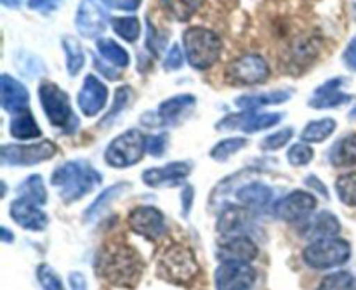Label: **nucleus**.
<instances>
[{"mask_svg": "<svg viewBox=\"0 0 356 290\" xmlns=\"http://www.w3.org/2000/svg\"><path fill=\"white\" fill-rule=\"evenodd\" d=\"M111 26H113L115 33L122 37L127 42H136L141 33V24H139L138 17H113L111 19Z\"/></svg>", "mask_w": 356, "mask_h": 290, "instance_id": "nucleus-34", "label": "nucleus"}, {"mask_svg": "<svg viewBox=\"0 0 356 290\" xmlns=\"http://www.w3.org/2000/svg\"><path fill=\"white\" fill-rule=\"evenodd\" d=\"M19 2L21 0H2L3 6L7 7H19Z\"/></svg>", "mask_w": 356, "mask_h": 290, "instance_id": "nucleus-52", "label": "nucleus"}, {"mask_svg": "<svg viewBox=\"0 0 356 290\" xmlns=\"http://www.w3.org/2000/svg\"><path fill=\"white\" fill-rule=\"evenodd\" d=\"M2 240H3V242H6V243H10V242H13V240H14V235L9 232V229L6 228V226H3V228H2Z\"/></svg>", "mask_w": 356, "mask_h": 290, "instance_id": "nucleus-51", "label": "nucleus"}, {"mask_svg": "<svg viewBox=\"0 0 356 290\" xmlns=\"http://www.w3.org/2000/svg\"><path fill=\"white\" fill-rule=\"evenodd\" d=\"M184 56H183V51H181V47L177 44H174L172 47H170V51L167 52V58L165 61H163V68L165 70H177L183 66V61H184Z\"/></svg>", "mask_w": 356, "mask_h": 290, "instance_id": "nucleus-42", "label": "nucleus"}, {"mask_svg": "<svg viewBox=\"0 0 356 290\" xmlns=\"http://www.w3.org/2000/svg\"><path fill=\"white\" fill-rule=\"evenodd\" d=\"M350 118H356V106L353 108V110H351V113H350Z\"/></svg>", "mask_w": 356, "mask_h": 290, "instance_id": "nucleus-53", "label": "nucleus"}, {"mask_svg": "<svg viewBox=\"0 0 356 290\" xmlns=\"http://www.w3.org/2000/svg\"><path fill=\"white\" fill-rule=\"evenodd\" d=\"M184 51L190 65L197 70H207L221 54L222 44L218 35L205 28H190L184 31Z\"/></svg>", "mask_w": 356, "mask_h": 290, "instance_id": "nucleus-3", "label": "nucleus"}, {"mask_svg": "<svg viewBox=\"0 0 356 290\" xmlns=\"http://www.w3.org/2000/svg\"><path fill=\"white\" fill-rule=\"evenodd\" d=\"M292 136H294V129H291V127L280 129L278 132H275V134L268 136L266 139H263V143H261V148L263 150H280V148H284L289 141H291Z\"/></svg>", "mask_w": 356, "mask_h": 290, "instance_id": "nucleus-39", "label": "nucleus"}, {"mask_svg": "<svg viewBox=\"0 0 356 290\" xmlns=\"http://www.w3.org/2000/svg\"><path fill=\"white\" fill-rule=\"evenodd\" d=\"M145 150L146 138L138 129H131V131L115 138L108 145L106 152H104V160H106L108 166L117 167V169H125V167L138 163L143 159Z\"/></svg>", "mask_w": 356, "mask_h": 290, "instance_id": "nucleus-5", "label": "nucleus"}, {"mask_svg": "<svg viewBox=\"0 0 356 290\" xmlns=\"http://www.w3.org/2000/svg\"><path fill=\"white\" fill-rule=\"evenodd\" d=\"M351 256L350 243L341 239L316 240L308 245L302 254V259L308 266L315 270H329V268L341 266Z\"/></svg>", "mask_w": 356, "mask_h": 290, "instance_id": "nucleus-7", "label": "nucleus"}, {"mask_svg": "<svg viewBox=\"0 0 356 290\" xmlns=\"http://www.w3.org/2000/svg\"><path fill=\"white\" fill-rule=\"evenodd\" d=\"M129 188H131V186H129V184L117 183V184H113V186L106 188V190H104L101 195H97L96 200H94L92 204H90L89 207H87L86 214H83L86 221H89V223L96 221V219L99 218V216L103 214V212L106 211V209L110 207V205L113 204V202L117 200V198L120 197L122 193H125V191H127Z\"/></svg>", "mask_w": 356, "mask_h": 290, "instance_id": "nucleus-24", "label": "nucleus"}, {"mask_svg": "<svg viewBox=\"0 0 356 290\" xmlns=\"http://www.w3.org/2000/svg\"><path fill=\"white\" fill-rule=\"evenodd\" d=\"M101 181H103L101 174L83 160H72V162L63 163L51 177L52 186L58 188L59 197L65 204L80 200L83 195L90 193L97 184H101Z\"/></svg>", "mask_w": 356, "mask_h": 290, "instance_id": "nucleus-1", "label": "nucleus"}, {"mask_svg": "<svg viewBox=\"0 0 356 290\" xmlns=\"http://www.w3.org/2000/svg\"><path fill=\"white\" fill-rule=\"evenodd\" d=\"M256 282V270L249 263H222L216 270L218 290H250Z\"/></svg>", "mask_w": 356, "mask_h": 290, "instance_id": "nucleus-11", "label": "nucleus"}, {"mask_svg": "<svg viewBox=\"0 0 356 290\" xmlns=\"http://www.w3.org/2000/svg\"><path fill=\"white\" fill-rule=\"evenodd\" d=\"M291 90H273V92H259L242 96L235 101V104L242 110H256V108L268 106V104H280L291 99Z\"/></svg>", "mask_w": 356, "mask_h": 290, "instance_id": "nucleus-25", "label": "nucleus"}, {"mask_svg": "<svg viewBox=\"0 0 356 290\" xmlns=\"http://www.w3.org/2000/svg\"><path fill=\"white\" fill-rule=\"evenodd\" d=\"M191 172L190 163L186 162H172L165 167H153L143 172V181L148 186L159 188V186H176L179 184L188 174Z\"/></svg>", "mask_w": 356, "mask_h": 290, "instance_id": "nucleus-18", "label": "nucleus"}, {"mask_svg": "<svg viewBox=\"0 0 356 290\" xmlns=\"http://www.w3.org/2000/svg\"><path fill=\"white\" fill-rule=\"evenodd\" d=\"M108 0H82L76 10V28L86 38H96L106 30L110 13Z\"/></svg>", "mask_w": 356, "mask_h": 290, "instance_id": "nucleus-8", "label": "nucleus"}, {"mask_svg": "<svg viewBox=\"0 0 356 290\" xmlns=\"http://www.w3.org/2000/svg\"><path fill=\"white\" fill-rule=\"evenodd\" d=\"M127 223L132 232L148 240L159 239L165 232V219H163V214L159 209L149 207V205L136 207L129 214Z\"/></svg>", "mask_w": 356, "mask_h": 290, "instance_id": "nucleus-14", "label": "nucleus"}, {"mask_svg": "<svg viewBox=\"0 0 356 290\" xmlns=\"http://www.w3.org/2000/svg\"><path fill=\"white\" fill-rule=\"evenodd\" d=\"M99 268L108 282L122 287L134 285L141 275V261L138 259L134 250L124 245H115L110 252H104Z\"/></svg>", "mask_w": 356, "mask_h": 290, "instance_id": "nucleus-2", "label": "nucleus"}, {"mask_svg": "<svg viewBox=\"0 0 356 290\" xmlns=\"http://www.w3.org/2000/svg\"><path fill=\"white\" fill-rule=\"evenodd\" d=\"M0 89H2V108L9 113H17L21 110H26L30 94L24 89V86L13 76L3 73L0 79Z\"/></svg>", "mask_w": 356, "mask_h": 290, "instance_id": "nucleus-20", "label": "nucleus"}, {"mask_svg": "<svg viewBox=\"0 0 356 290\" xmlns=\"http://www.w3.org/2000/svg\"><path fill=\"white\" fill-rule=\"evenodd\" d=\"M181 202H183V214L188 216L191 211V202H193V188H184L183 193H181Z\"/></svg>", "mask_w": 356, "mask_h": 290, "instance_id": "nucleus-49", "label": "nucleus"}, {"mask_svg": "<svg viewBox=\"0 0 356 290\" xmlns=\"http://www.w3.org/2000/svg\"><path fill=\"white\" fill-rule=\"evenodd\" d=\"M306 184H308V186H312L313 190L318 191V193H322V197L329 198V191H327L325 184H323L322 181L318 179V177H315V176H308V177H306Z\"/></svg>", "mask_w": 356, "mask_h": 290, "instance_id": "nucleus-50", "label": "nucleus"}, {"mask_svg": "<svg viewBox=\"0 0 356 290\" xmlns=\"http://www.w3.org/2000/svg\"><path fill=\"white\" fill-rule=\"evenodd\" d=\"M167 138L165 136H152V138H146V152L153 156H162L163 150H165Z\"/></svg>", "mask_w": 356, "mask_h": 290, "instance_id": "nucleus-43", "label": "nucleus"}, {"mask_svg": "<svg viewBox=\"0 0 356 290\" xmlns=\"http://www.w3.org/2000/svg\"><path fill=\"white\" fill-rule=\"evenodd\" d=\"M61 0H28V6L40 13H51V10L58 9Z\"/></svg>", "mask_w": 356, "mask_h": 290, "instance_id": "nucleus-44", "label": "nucleus"}, {"mask_svg": "<svg viewBox=\"0 0 356 290\" xmlns=\"http://www.w3.org/2000/svg\"><path fill=\"white\" fill-rule=\"evenodd\" d=\"M38 96H40V104L51 125L63 129L65 132H73L79 127V120L73 113L68 94L65 90L59 89L56 83L44 82L38 87Z\"/></svg>", "mask_w": 356, "mask_h": 290, "instance_id": "nucleus-4", "label": "nucleus"}, {"mask_svg": "<svg viewBox=\"0 0 356 290\" xmlns=\"http://www.w3.org/2000/svg\"><path fill=\"white\" fill-rule=\"evenodd\" d=\"M329 160L336 167H351L356 166V134H350L339 139L330 148Z\"/></svg>", "mask_w": 356, "mask_h": 290, "instance_id": "nucleus-26", "label": "nucleus"}, {"mask_svg": "<svg viewBox=\"0 0 356 290\" xmlns=\"http://www.w3.org/2000/svg\"><path fill=\"white\" fill-rule=\"evenodd\" d=\"M63 47L66 51V68L72 76L79 75L80 70L86 65V54H83V49L80 47V44L76 42V38L73 37H65L63 38Z\"/></svg>", "mask_w": 356, "mask_h": 290, "instance_id": "nucleus-31", "label": "nucleus"}, {"mask_svg": "<svg viewBox=\"0 0 356 290\" xmlns=\"http://www.w3.org/2000/svg\"><path fill=\"white\" fill-rule=\"evenodd\" d=\"M336 131V122L332 118H322V120H313L302 131L301 139L305 143H322Z\"/></svg>", "mask_w": 356, "mask_h": 290, "instance_id": "nucleus-30", "label": "nucleus"}, {"mask_svg": "<svg viewBox=\"0 0 356 290\" xmlns=\"http://www.w3.org/2000/svg\"><path fill=\"white\" fill-rule=\"evenodd\" d=\"M17 195L19 198L30 200L37 205H44L47 202V190L44 186V179L38 174L26 177L23 183L17 186Z\"/></svg>", "mask_w": 356, "mask_h": 290, "instance_id": "nucleus-29", "label": "nucleus"}, {"mask_svg": "<svg viewBox=\"0 0 356 290\" xmlns=\"http://www.w3.org/2000/svg\"><path fill=\"white\" fill-rule=\"evenodd\" d=\"M353 14H355V19H356V0H355V3H353Z\"/></svg>", "mask_w": 356, "mask_h": 290, "instance_id": "nucleus-54", "label": "nucleus"}, {"mask_svg": "<svg viewBox=\"0 0 356 290\" xmlns=\"http://www.w3.org/2000/svg\"><path fill=\"white\" fill-rule=\"evenodd\" d=\"M159 270L163 278L176 284H188L198 273V264L193 252L184 245L169 247L159 261Z\"/></svg>", "mask_w": 356, "mask_h": 290, "instance_id": "nucleus-6", "label": "nucleus"}, {"mask_svg": "<svg viewBox=\"0 0 356 290\" xmlns=\"http://www.w3.org/2000/svg\"><path fill=\"white\" fill-rule=\"evenodd\" d=\"M287 159L292 166H306V163H309L313 160V150L306 143H299V145H294L289 150Z\"/></svg>", "mask_w": 356, "mask_h": 290, "instance_id": "nucleus-40", "label": "nucleus"}, {"mask_svg": "<svg viewBox=\"0 0 356 290\" xmlns=\"http://www.w3.org/2000/svg\"><path fill=\"white\" fill-rule=\"evenodd\" d=\"M257 257V245L242 235L229 236L218 250V259L222 263H250Z\"/></svg>", "mask_w": 356, "mask_h": 290, "instance_id": "nucleus-19", "label": "nucleus"}, {"mask_svg": "<svg viewBox=\"0 0 356 290\" xmlns=\"http://www.w3.org/2000/svg\"><path fill=\"white\" fill-rule=\"evenodd\" d=\"M56 155V146L51 141H40L37 145H6L2 148L3 166H35L45 162Z\"/></svg>", "mask_w": 356, "mask_h": 290, "instance_id": "nucleus-9", "label": "nucleus"}, {"mask_svg": "<svg viewBox=\"0 0 356 290\" xmlns=\"http://www.w3.org/2000/svg\"><path fill=\"white\" fill-rule=\"evenodd\" d=\"M315 207L316 200L313 195L301 190H296L277 202V205H275V214H277V218L284 219L287 223H299L309 218L312 212L315 211Z\"/></svg>", "mask_w": 356, "mask_h": 290, "instance_id": "nucleus-12", "label": "nucleus"}, {"mask_svg": "<svg viewBox=\"0 0 356 290\" xmlns=\"http://www.w3.org/2000/svg\"><path fill=\"white\" fill-rule=\"evenodd\" d=\"M38 284L44 290H65L59 275L49 264H40L37 270Z\"/></svg>", "mask_w": 356, "mask_h": 290, "instance_id": "nucleus-38", "label": "nucleus"}, {"mask_svg": "<svg viewBox=\"0 0 356 290\" xmlns=\"http://www.w3.org/2000/svg\"><path fill=\"white\" fill-rule=\"evenodd\" d=\"M236 198L249 209H264L273 198V190L263 183H250L236 190Z\"/></svg>", "mask_w": 356, "mask_h": 290, "instance_id": "nucleus-23", "label": "nucleus"}, {"mask_svg": "<svg viewBox=\"0 0 356 290\" xmlns=\"http://www.w3.org/2000/svg\"><path fill=\"white\" fill-rule=\"evenodd\" d=\"M270 75L268 63L259 56H243L229 65L228 79L235 83L242 86H252V83H261Z\"/></svg>", "mask_w": 356, "mask_h": 290, "instance_id": "nucleus-13", "label": "nucleus"}, {"mask_svg": "<svg viewBox=\"0 0 356 290\" xmlns=\"http://www.w3.org/2000/svg\"><path fill=\"white\" fill-rule=\"evenodd\" d=\"M318 290H356V278L348 271H337L323 278Z\"/></svg>", "mask_w": 356, "mask_h": 290, "instance_id": "nucleus-35", "label": "nucleus"}, {"mask_svg": "<svg viewBox=\"0 0 356 290\" xmlns=\"http://www.w3.org/2000/svg\"><path fill=\"white\" fill-rule=\"evenodd\" d=\"M162 6L176 19L188 21L202 6V0H162Z\"/></svg>", "mask_w": 356, "mask_h": 290, "instance_id": "nucleus-33", "label": "nucleus"}, {"mask_svg": "<svg viewBox=\"0 0 356 290\" xmlns=\"http://www.w3.org/2000/svg\"><path fill=\"white\" fill-rule=\"evenodd\" d=\"M131 96H132V92H131V89H129V87H120V89H118L117 92H115V104H113V108H111L110 113H108L106 117L103 118L101 125H104V124H106V122H110L111 118L117 117V115L120 113V111L124 110L125 106H127V103H129V99H131Z\"/></svg>", "mask_w": 356, "mask_h": 290, "instance_id": "nucleus-41", "label": "nucleus"}, {"mask_svg": "<svg viewBox=\"0 0 356 290\" xmlns=\"http://www.w3.org/2000/svg\"><path fill=\"white\" fill-rule=\"evenodd\" d=\"M245 145H247V141L243 138L222 139V141H219L218 145L212 148L211 156L214 160H219V162H222V160H228L229 156L235 155V153L240 152L242 148H245Z\"/></svg>", "mask_w": 356, "mask_h": 290, "instance_id": "nucleus-36", "label": "nucleus"}, {"mask_svg": "<svg viewBox=\"0 0 356 290\" xmlns=\"http://www.w3.org/2000/svg\"><path fill=\"white\" fill-rule=\"evenodd\" d=\"M108 99V89L97 76L87 75L79 92V106L86 117H94L104 108Z\"/></svg>", "mask_w": 356, "mask_h": 290, "instance_id": "nucleus-17", "label": "nucleus"}, {"mask_svg": "<svg viewBox=\"0 0 356 290\" xmlns=\"http://www.w3.org/2000/svg\"><path fill=\"white\" fill-rule=\"evenodd\" d=\"M111 7H117V9L124 10H134L141 6V0H108Z\"/></svg>", "mask_w": 356, "mask_h": 290, "instance_id": "nucleus-47", "label": "nucleus"}, {"mask_svg": "<svg viewBox=\"0 0 356 290\" xmlns=\"http://www.w3.org/2000/svg\"><path fill=\"white\" fill-rule=\"evenodd\" d=\"M339 219L327 211H322L318 212V214H313L309 216V218H306L305 221H302L301 229H299V233H301L305 239L313 240V242H316V240L334 239V236L339 235Z\"/></svg>", "mask_w": 356, "mask_h": 290, "instance_id": "nucleus-15", "label": "nucleus"}, {"mask_svg": "<svg viewBox=\"0 0 356 290\" xmlns=\"http://www.w3.org/2000/svg\"><path fill=\"white\" fill-rule=\"evenodd\" d=\"M343 79H332L329 82H325L323 86H320L318 89L315 90L313 97L309 99V104L313 108H336L341 106V104H346L350 103L353 97L350 94H344L341 92V87H343Z\"/></svg>", "mask_w": 356, "mask_h": 290, "instance_id": "nucleus-21", "label": "nucleus"}, {"mask_svg": "<svg viewBox=\"0 0 356 290\" xmlns=\"http://www.w3.org/2000/svg\"><path fill=\"white\" fill-rule=\"evenodd\" d=\"M336 190L344 205L356 207V172L341 176L336 183Z\"/></svg>", "mask_w": 356, "mask_h": 290, "instance_id": "nucleus-37", "label": "nucleus"}, {"mask_svg": "<svg viewBox=\"0 0 356 290\" xmlns=\"http://www.w3.org/2000/svg\"><path fill=\"white\" fill-rule=\"evenodd\" d=\"M97 51L101 52V56H103L108 63H113V65L120 66V68L129 66V52L125 51L124 47H120L117 42L108 40V38L97 40Z\"/></svg>", "mask_w": 356, "mask_h": 290, "instance_id": "nucleus-32", "label": "nucleus"}, {"mask_svg": "<svg viewBox=\"0 0 356 290\" xmlns=\"http://www.w3.org/2000/svg\"><path fill=\"white\" fill-rule=\"evenodd\" d=\"M10 134L16 139H33L42 134L35 122L33 115L30 110H21L14 113V118L10 120Z\"/></svg>", "mask_w": 356, "mask_h": 290, "instance_id": "nucleus-28", "label": "nucleus"}, {"mask_svg": "<svg viewBox=\"0 0 356 290\" xmlns=\"http://www.w3.org/2000/svg\"><path fill=\"white\" fill-rule=\"evenodd\" d=\"M344 63L351 70H356V37L348 44L346 51H344Z\"/></svg>", "mask_w": 356, "mask_h": 290, "instance_id": "nucleus-46", "label": "nucleus"}, {"mask_svg": "<svg viewBox=\"0 0 356 290\" xmlns=\"http://www.w3.org/2000/svg\"><path fill=\"white\" fill-rule=\"evenodd\" d=\"M195 104V97L190 94H181V96H174L170 99L163 101L159 108V118L162 124H172L174 120L181 117L183 111L191 108Z\"/></svg>", "mask_w": 356, "mask_h": 290, "instance_id": "nucleus-27", "label": "nucleus"}, {"mask_svg": "<svg viewBox=\"0 0 356 290\" xmlns=\"http://www.w3.org/2000/svg\"><path fill=\"white\" fill-rule=\"evenodd\" d=\"M68 282H70V289L72 290H87L86 277H83L82 273H79V271H73V273H70Z\"/></svg>", "mask_w": 356, "mask_h": 290, "instance_id": "nucleus-45", "label": "nucleus"}, {"mask_svg": "<svg viewBox=\"0 0 356 290\" xmlns=\"http://www.w3.org/2000/svg\"><path fill=\"white\" fill-rule=\"evenodd\" d=\"M94 66H96L97 70H99L101 73H103L104 76H106V79H110V80H117L118 76H120V73L117 72V70H113V68H110V66H106L104 65L103 61H101V59H94Z\"/></svg>", "mask_w": 356, "mask_h": 290, "instance_id": "nucleus-48", "label": "nucleus"}, {"mask_svg": "<svg viewBox=\"0 0 356 290\" xmlns=\"http://www.w3.org/2000/svg\"><path fill=\"white\" fill-rule=\"evenodd\" d=\"M252 225L249 207H226L218 219V232L226 236H236Z\"/></svg>", "mask_w": 356, "mask_h": 290, "instance_id": "nucleus-22", "label": "nucleus"}, {"mask_svg": "<svg viewBox=\"0 0 356 290\" xmlns=\"http://www.w3.org/2000/svg\"><path fill=\"white\" fill-rule=\"evenodd\" d=\"M10 218L24 229L30 232H42L47 228L49 218L44 211L38 209L37 204L24 198H17L10 204Z\"/></svg>", "mask_w": 356, "mask_h": 290, "instance_id": "nucleus-16", "label": "nucleus"}, {"mask_svg": "<svg viewBox=\"0 0 356 290\" xmlns=\"http://www.w3.org/2000/svg\"><path fill=\"white\" fill-rule=\"evenodd\" d=\"M284 118L280 113H257L254 110H245L243 113H233L222 118L218 124V129H225V131H243L254 134V132L264 131Z\"/></svg>", "mask_w": 356, "mask_h": 290, "instance_id": "nucleus-10", "label": "nucleus"}]
</instances>
